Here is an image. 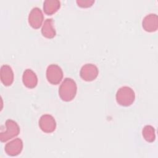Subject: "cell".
Wrapping results in <instances>:
<instances>
[{
  "mask_svg": "<svg viewBox=\"0 0 158 158\" xmlns=\"http://www.w3.org/2000/svg\"><path fill=\"white\" fill-rule=\"evenodd\" d=\"M77 92V85L72 79L66 78L59 87V94L61 99L69 101L73 99Z\"/></svg>",
  "mask_w": 158,
  "mask_h": 158,
  "instance_id": "6da1fadb",
  "label": "cell"
},
{
  "mask_svg": "<svg viewBox=\"0 0 158 158\" xmlns=\"http://www.w3.org/2000/svg\"><path fill=\"white\" fill-rule=\"evenodd\" d=\"M116 100L120 105L128 106L135 100V93L131 88L122 86L117 92Z\"/></svg>",
  "mask_w": 158,
  "mask_h": 158,
  "instance_id": "7a4b0ae2",
  "label": "cell"
},
{
  "mask_svg": "<svg viewBox=\"0 0 158 158\" xmlns=\"http://www.w3.org/2000/svg\"><path fill=\"white\" fill-rule=\"evenodd\" d=\"M6 130L4 132H1L0 134V139L2 142H5L16 136L20 131L19 125L12 120H7L6 122Z\"/></svg>",
  "mask_w": 158,
  "mask_h": 158,
  "instance_id": "3957f363",
  "label": "cell"
},
{
  "mask_svg": "<svg viewBox=\"0 0 158 158\" xmlns=\"http://www.w3.org/2000/svg\"><path fill=\"white\" fill-rule=\"evenodd\" d=\"M62 77V70L57 65L51 64L48 66L46 71V77L49 82L53 85H57L61 81Z\"/></svg>",
  "mask_w": 158,
  "mask_h": 158,
  "instance_id": "277c9868",
  "label": "cell"
},
{
  "mask_svg": "<svg viewBox=\"0 0 158 158\" xmlns=\"http://www.w3.org/2000/svg\"><path fill=\"white\" fill-rule=\"evenodd\" d=\"M39 126L44 132L51 133L55 130L56 124L52 116L45 114L41 117L39 120Z\"/></svg>",
  "mask_w": 158,
  "mask_h": 158,
  "instance_id": "5b68a950",
  "label": "cell"
},
{
  "mask_svg": "<svg viewBox=\"0 0 158 158\" xmlns=\"http://www.w3.org/2000/svg\"><path fill=\"white\" fill-rule=\"evenodd\" d=\"M98 74V70L96 65L92 64H86L83 65L80 70L81 77L86 81L94 80Z\"/></svg>",
  "mask_w": 158,
  "mask_h": 158,
  "instance_id": "8992f818",
  "label": "cell"
},
{
  "mask_svg": "<svg viewBox=\"0 0 158 158\" xmlns=\"http://www.w3.org/2000/svg\"><path fill=\"white\" fill-rule=\"evenodd\" d=\"M43 20V15L40 9L34 7L31 9L28 16V22L34 28H38L41 25Z\"/></svg>",
  "mask_w": 158,
  "mask_h": 158,
  "instance_id": "52a82bcc",
  "label": "cell"
},
{
  "mask_svg": "<svg viewBox=\"0 0 158 158\" xmlns=\"http://www.w3.org/2000/svg\"><path fill=\"white\" fill-rule=\"evenodd\" d=\"M23 148L22 141L19 138H16L5 146V151L9 156H16L20 153Z\"/></svg>",
  "mask_w": 158,
  "mask_h": 158,
  "instance_id": "ba28073f",
  "label": "cell"
},
{
  "mask_svg": "<svg viewBox=\"0 0 158 158\" xmlns=\"http://www.w3.org/2000/svg\"><path fill=\"white\" fill-rule=\"evenodd\" d=\"M1 80L6 86L12 84L14 80V73L10 67L4 65L1 68Z\"/></svg>",
  "mask_w": 158,
  "mask_h": 158,
  "instance_id": "9c48e42d",
  "label": "cell"
},
{
  "mask_svg": "<svg viewBox=\"0 0 158 158\" xmlns=\"http://www.w3.org/2000/svg\"><path fill=\"white\" fill-rule=\"evenodd\" d=\"M157 19L156 14H151L146 16L143 20V27L146 31H153L157 27Z\"/></svg>",
  "mask_w": 158,
  "mask_h": 158,
  "instance_id": "30bf717a",
  "label": "cell"
},
{
  "mask_svg": "<svg viewBox=\"0 0 158 158\" xmlns=\"http://www.w3.org/2000/svg\"><path fill=\"white\" fill-rule=\"evenodd\" d=\"M37 77L36 74L30 69H27L23 75V82L24 85L30 88H34L37 84Z\"/></svg>",
  "mask_w": 158,
  "mask_h": 158,
  "instance_id": "8fae6325",
  "label": "cell"
},
{
  "mask_svg": "<svg viewBox=\"0 0 158 158\" xmlns=\"http://www.w3.org/2000/svg\"><path fill=\"white\" fill-rule=\"evenodd\" d=\"M52 23L53 20L52 19H48L45 20L41 30L42 34L44 36L52 38L56 35V31L52 27Z\"/></svg>",
  "mask_w": 158,
  "mask_h": 158,
  "instance_id": "7c38bea8",
  "label": "cell"
},
{
  "mask_svg": "<svg viewBox=\"0 0 158 158\" xmlns=\"http://www.w3.org/2000/svg\"><path fill=\"white\" fill-rule=\"evenodd\" d=\"M60 7V2L57 0H46L44 2L43 9L46 14L51 15Z\"/></svg>",
  "mask_w": 158,
  "mask_h": 158,
  "instance_id": "4fadbf2b",
  "label": "cell"
},
{
  "mask_svg": "<svg viewBox=\"0 0 158 158\" xmlns=\"http://www.w3.org/2000/svg\"><path fill=\"white\" fill-rule=\"evenodd\" d=\"M143 136L146 141L149 142L152 141L155 138L154 128L149 125L146 126L143 130Z\"/></svg>",
  "mask_w": 158,
  "mask_h": 158,
  "instance_id": "5bb4252c",
  "label": "cell"
},
{
  "mask_svg": "<svg viewBox=\"0 0 158 158\" xmlns=\"http://www.w3.org/2000/svg\"><path fill=\"white\" fill-rule=\"evenodd\" d=\"M78 6L83 7H88L91 6L93 2H94V1H77Z\"/></svg>",
  "mask_w": 158,
  "mask_h": 158,
  "instance_id": "9a60e30c",
  "label": "cell"
}]
</instances>
